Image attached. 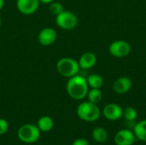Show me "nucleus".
Masks as SVG:
<instances>
[{"label":"nucleus","instance_id":"obj_1","mask_svg":"<svg viewBox=\"0 0 146 145\" xmlns=\"http://www.w3.org/2000/svg\"><path fill=\"white\" fill-rule=\"evenodd\" d=\"M66 91L72 99L77 101L83 100L86 97L89 91L86 78L80 75L79 73L69 78L66 85Z\"/></svg>","mask_w":146,"mask_h":145},{"label":"nucleus","instance_id":"obj_2","mask_svg":"<svg viewBox=\"0 0 146 145\" xmlns=\"http://www.w3.org/2000/svg\"><path fill=\"white\" fill-rule=\"evenodd\" d=\"M76 113L78 117L86 122H94L98 121L101 115V110L98 104L89 101L80 103Z\"/></svg>","mask_w":146,"mask_h":145},{"label":"nucleus","instance_id":"obj_3","mask_svg":"<svg viewBox=\"0 0 146 145\" xmlns=\"http://www.w3.org/2000/svg\"><path fill=\"white\" fill-rule=\"evenodd\" d=\"M41 136V132L33 124H24L17 130V138L24 144H32L38 141Z\"/></svg>","mask_w":146,"mask_h":145},{"label":"nucleus","instance_id":"obj_4","mask_svg":"<svg viewBox=\"0 0 146 145\" xmlns=\"http://www.w3.org/2000/svg\"><path fill=\"white\" fill-rule=\"evenodd\" d=\"M80 69L78 61L70 57H62L56 63V70L59 74L68 79L78 74Z\"/></svg>","mask_w":146,"mask_h":145},{"label":"nucleus","instance_id":"obj_5","mask_svg":"<svg viewBox=\"0 0 146 145\" xmlns=\"http://www.w3.org/2000/svg\"><path fill=\"white\" fill-rule=\"evenodd\" d=\"M78 17L77 15L68 10H63L62 13L56 16V25L66 31H70L74 29L78 25Z\"/></svg>","mask_w":146,"mask_h":145},{"label":"nucleus","instance_id":"obj_6","mask_svg":"<svg viewBox=\"0 0 146 145\" xmlns=\"http://www.w3.org/2000/svg\"><path fill=\"white\" fill-rule=\"evenodd\" d=\"M109 51L111 56L117 58H122L129 55L131 52V45L126 40H115L113 41L110 47Z\"/></svg>","mask_w":146,"mask_h":145},{"label":"nucleus","instance_id":"obj_7","mask_svg":"<svg viewBox=\"0 0 146 145\" xmlns=\"http://www.w3.org/2000/svg\"><path fill=\"white\" fill-rule=\"evenodd\" d=\"M57 38L56 31L52 27H44L38 34V41L43 46L53 44Z\"/></svg>","mask_w":146,"mask_h":145},{"label":"nucleus","instance_id":"obj_8","mask_svg":"<svg viewBox=\"0 0 146 145\" xmlns=\"http://www.w3.org/2000/svg\"><path fill=\"white\" fill-rule=\"evenodd\" d=\"M103 115L109 121H118L123 116V109L116 103H108L103 109Z\"/></svg>","mask_w":146,"mask_h":145},{"label":"nucleus","instance_id":"obj_9","mask_svg":"<svg viewBox=\"0 0 146 145\" xmlns=\"http://www.w3.org/2000/svg\"><path fill=\"white\" fill-rule=\"evenodd\" d=\"M39 3L38 0H16V8L22 15H29L38 10Z\"/></svg>","mask_w":146,"mask_h":145},{"label":"nucleus","instance_id":"obj_10","mask_svg":"<svg viewBox=\"0 0 146 145\" xmlns=\"http://www.w3.org/2000/svg\"><path fill=\"white\" fill-rule=\"evenodd\" d=\"M136 137L133 131L129 129H121L115 135V143L116 145H133Z\"/></svg>","mask_w":146,"mask_h":145},{"label":"nucleus","instance_id":"obj_11","mask_svg":"<svg viewBox=\"0 0 146 145\" xmlns=\"http://www.w3.org/2000/svg\"><path fill=\"white\" fill-rule=\"evenodd\" d=\"M113 88L117 94H125L131 90L132 80L126 76L120 77L115 81Z\"/></svg>","mask_w":146,"mask_h":145},{"label":"nucleus","instance_id":"obj_12","mask_svg":"<svg viewBox=\"0 0 146 145\" xmlns=\"http://www.w3.org/2000/svg\"><path fill=\"white\" fill-rule=\"evenodd\" d=\"M78 62L81 69H90L97 63V56L92 52H85L80 56Z\"/></svg>","mask_w":146,"mask_h":145},{"label":"nucleus","instance_id":"obj_13","mask_svg":"<svg viewBox=\"0 0 146 145\" xmlns=\"http://www.w3.org/2000/svg\"><path fill=\"white\" fill-rule=\"evenodd\" d=\"M37 126L38 127L41 132H50L54 126V121L50 116H47V115L42 116L38 119Z\"/></svg>","mask_w":146,"mask_h":145},{"label":"nucleus","instance_id":"obj_14","mask_svg":"<svg viewBox=\"0 0 146 145\" xmlns=\"http://www.w3.org/2000/svg\"><path fill=\"white\" fill-rule=\"evenodd\" d=\"M133 133L139 140L146 142V120L140 121L133 127Z\"/></svg>","mask_w":146,"mask_h":145},{"label":"nucleus","instance_id":"obj_15","mask_svg":"<svg viewBox=\"0 0 146 145\" xmlns=\"http://www.w3.org/2000/svg\"><path fill=\"white\" fill-rule=\"evenodd\" d=\"M92 138L97 143H100V144L105 143L107 141V139H108V132H107V131L104 127H101V126L94 128L92 130Z\"/></svg>","mask_w":146,"mask_h":145},{"label":"nucleus","instance_id":"obj_16","mask_svg":"<svg viewBox=\"0 0 146 145\" xmlns=\"http://www.w3.org/2000/svg\"><path fill=\"white\" fill-rule=\"evenodd\" d=\"M87 84L89 85V88H98L100 89L104 85V79L102 76L97 73L90 74L87 78Z\"/></svg>","mask_w":146,"mask_h":145},{"label":"nucleus","instance_id":"obj_17","mask_svg":"<svg viewBox=\"0 0 146 145\" xmlns=\"http://www.w3.org/2000/svg\"><path fill=\"white\" fill-rule=\"evenodd\" d=\"M86 97L89 102L98 104L103 98V93L98 88H91V90L88 91Z\"/></svg>","mask_w":146,"mask_h":145},{"label":"nucleus","instance_id":"obj_18","mask_svg":"<svg viewBox=\"0 0 146 145\" xmlns=\"http://www.w3.org/2000/svg\"><path fill=\"white\" fill-rule=\"evenodd\" d=\"M123 117L127 121H133L138 117V112L133 107H126L125 109H123Z\"/></svg>","mask_w":146,"mask_h":145},{"label":"nucleus","instance_id":"obj_19","mask_svg":"<svg viewBox=\"0 0 146 145\" xmlns=\"http://www.w3.org/2000/svg\"><path fill=\"white\" fill-rule=\"evenodd\" d=\"M49 10L50 12L51 15L56 16L57 15H59L60 13H62L64 10L63 5L62 3L57 2V1H53L52 3H50L49 4Z\"/></svg>","mask_w":146,"mask_h":145},{"label":"nucleus","instance_id":"obj_20","mask_svg":"<svg viewBox=\"0 0 146 145\" xmlns=\"http://www.w3.org/2000/svg\"><path fill=\"white\" fill-rule=\"evenodd\" d=\"M9 130V123L5 119L0 118V136L4 135Z\"/></svg>","mask_w":146,"mask_h":145},{"label":"nucleus","instance_id":"obj_21","mask_svg":"<svg viewBox=\"0 0 146 145\" xmlns=\"http://www.w3.org/2000/svg\"><path fill=\"white\" fill-rule=\"evenodd\" d=\"M72 145H89V143L85 138H77L73 142Z\"/></svg>","mask_w":146,"mask_h":145},{"label":"nucleus","instance_id":"obj_22","mask_svg":"<svg viewBox=\"0 0 146 145\" xmlns=\"http://www.w3.org/2000/svg\"><path fill=\"white\" fill-rule=\"evenodd\" d=\"M38 1H39V3H44V4H50V3H52L55 0H38Z\"/></svg>","mask_w":146,"mask_h":145},{"label":"nucleus","instance_id":"obj_23","mask_svg":"<svg viewBox=\"0 0 146 145\" xmlns=\"http://www.w3.org/2000/svg\"><path fill=\"white\" fill-rule=\"evenodd\" d=\"M3 6H4V0H0V10H2Z\"/></svg>","mask_w":146,"mask_h":145},{"label":"nucleus","instance_id":"obj_24","mask_svg":"<svg viewBox=\"0 0 146 145\" xmlns=\"http://www.w3.org/2000/svg\"><path fill=\"white\" fill-rule=\"evenodd\" d=\"M1 26H2V19L0 17V29H1Z\"/></svg>","mask_w":146,"mask_h":145}]
</instances>
